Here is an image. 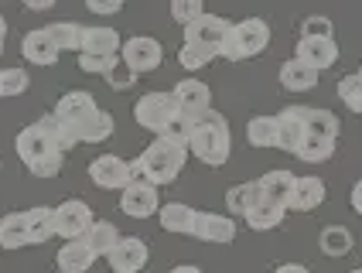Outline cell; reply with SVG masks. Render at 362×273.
<instances>
[{"instance_id":"obj_1","label":"cell","mask_w":362,"mask_h":273,"mask_svg":"<svg viewBox=\"0 0 362 273\" xmlns=\"http://www.w3.org/2000/svg\"><path fill=\"white\" fill-rule=\"evenodd\" d=\"M185 161H188V147L154 136V144L137 161H130V185H154V188L171 185L181 175Z\"/></svg>"},{"instance_id":"obj_2","label":"cell","mask_w":362,"mask_h":273,"mask_svg":"<svg viewBox=\"0 0 362 273\" xmlns=\"http://www.w3.org/2000/svg\"><path fill=\"white\" fill-rule=\"evenodd\" d=\"M14 147H18V157L28 164V171L35 178H55L65 164V154L55 147V140L41 130L38 123L24 127L18 136H14Z\"/></svg>"},{"instance_id":"obj_3","label":"cell","mask_w":362,"mask_h":273,"mask_svg":"<svg viewBox=\"0 0 362 273\" xmlns=\"http://www.w3.org/2000/svg\"><path fill=\"white\" fill-rule=\"evenodd\" d=\"M229 123L222 113L209 110L195 120V130H192V140H188V151L199 157L202 164L209 168H222L229 161Z\"/></svg>"},{"instance_id":"obj_4","label":"cell","mask_w":362,"mask_h":273,"mask_svg":"<svg viewBox=\"0 0 362 273\" xmlns=\"http://www.w3.org/2000/svg\"><path fill=\"white\" fill-rule=\"evenodd\" d=\"M267 45H270V24L263 18H246L226 31V38L219 45V55L229 62H246L253 55H260Z\"/></svg>"},{"instance_id":"obj_5","label":"cell","mask_w":362,"mask_h":273,"mask_svg":"<svg viewBox=\"0 0 362 273\" xmlns=\"http://www.w3.org/2000/svg\"><path fill=\"white\" fill-rule=\"evenodd\" d=\"M123 41L113 28H86L79 52V69L89 76H106V69L120 59Z\"/></svg>"},{"instance_id":"obj_6","label":"cell","mask_w":362,"mask_h":273,"mask_svg":"<svg viewBox=\"0 0 362 273\" xmlns=\"http://www.w3.org/2000/svg\"><path fill=\"white\" fill-rule=\"evenodd\" d=\"M175 113H178V106H175L171 93H147L134 106V120L141 123L144 130H151V134H161L164 123L175 117Z\"/></svg>"},{"instance_id":"obj_7","label":"cell","mask_w":362,"mask_h":273,"mask_svg":"<svg viewBox=\"0 0 362 273\" xmlns=\"http://www.w3.org/2000/svg\"><path fill=\"white\" fill-rule=\"evenodd\" d=\"M93 222H96L93 209L86 202H79V198H69V202H62L59 209H55V236H62L65 243L82 239V236L89 233Z\"/></svg>"},{"instance_id":"obj_8","label":"cell","mask_w":362,"mask_h":273,"mask_svg":"<svg viewBox=\"0 0 362 273\" xmlns=\"http://www.w3.org/2000/svg\"><path fill=\"white\" fill-rule=\"evenodd\" d=\"M120 59L137 72V76H144V72H154V69H161V59H164V48L161 41L147 38V35H137V38H127L120 48Z\"/></svg>"},{"instance_id":"obj_9","label":"cell","mask_w":362,"mask_h":273,"mask_svg":"<svg viewBox=\"0 0 362 273\" xmlns=\"http://www.w3.org/2000/svg\"><path fill=\"white\" fill-rule=\"evenodd\" d=\"M89 181L100 188L123 192L130 185V161H123L117 154H100L96 161H89Z\"/></svg>"},{"instance_id":"obj_10","label":"cell","mask_w":362,"mask_h":273,"mask_svg":"<svg viewBox=\"0 0 362 273\" xmlns=\"http://www.w3.org/2000/svg\"><path fill=\"white\" fill-rule=\"evenodd\" d=\"M171 96H175L178 113H185V117H192V120H199L202 113L212 110V89L205 82H199V79H181Z\"/></svg>"},{"instance_id":"obj_11","label":"cell","mask_w":362,"mask_h":273,"mask_svg":"<svg viewBox=\"0 0 362 273\" xmlns=\"http://www.w3.org/2000/svg\"><path fill=\"white\" fill-rule=\"evenodd\" d=\"M147 243L141 236H120V243L113 246V253L106 256L113 273H141L147 267Z\"/></svg>"},{"instance_id":"obj_12","label":"cell","mask_w":362,"mask_h":273,"mask_svg":"<svg viewBox=\"0 0 362 273\" xmlns=\"http://www.w3.org/2000/svg\"><path fill=\"white\" fill-rule=\"evenodd\" d=\"M229 28H233V21L219 18V14H202L199 21H192L185 28V45H202V48H216L219 52V45Z\"/></svg>"},{"instance_id":"obj_13","label":"cell","mask_w":362,"mask_h":273,"mask_svg":"<svg viewBox=\"0 0 362 273\" xmlns=\"http://www.w3.org/2000/svg\"><path fill=\"white\" fill-rule=\"evenodd\" d=\"M120 212L130 219H147L161 212V195L154 185H127L120 192Z\"/></svg>"},{"instance_id":"obj_14","label":"cell","mask_w":362,"mask_h":273,"mask_svg":"<svg viewBox=\"0 0 362 273\" xmlns=\"http://www.w3.org/2000/svg\"><path fill=\"white\" fill-rule=\"evenodd\" d=\"M294 59L311 65L315 72H325V69H332L339 62V45H335V38H301Z\"/></svg>"},{"instance_id":"obj_15","label":"cell","mask_w":362,"mask_h":273,"mask_svg":"<svg viewBox=\"0 0 362 273\" xmlns=\"http://www.w3.org/2000/svg\"><path fill=\"white\" fill-rule=\"evenodd\" d=\"M96 110H100V106H96V99L89 96V93L72 89V93H65V96L55 103V110H52V113H55L62 123H69V127H79V123H86Z\"/></svg>"},{"instance_id":"obj_16","label":"cell","mask_w":362,"mask_h":273,"mask_svg":"<svg viewBox=\"0 0 362 273\" xmlns=\"http://www.w3.org/2000/svg\"><path fill=\"white\" fill-rule=\"evenodd\" d=\"M192 236L202 239V243H233V239H236V222H233L229 215H219V212H199L195 215Z\"/></svg>"},{"instance_id":"obj_17","label":"cell","mask_w":362,"mask_h":273,"mask_svg":"<svg viewBox=\"0 0 362 273\" xmlns=\"http://www.w3.org/2000/svg\"><path fill=\"white\" fill-rule=\"evenodd\" d=\"M304 140V113L301 106H287L277 113V147L287 154H298Z\"/></svg>"},{"instance_id":"obj_18","label":"cell","mask_w":362,"mask_h":273,"mask_svg":"<svg viewBox=\"0 0 362 273\" xmlns=\"http://www.w3.org/2000/svg\"><path fill=\"white\" fill-rule=\"evenodd\" d=\"M21 55L31 62V65H55L59 62V48H55V41L48 38V31L45 28H38V31H28L24 35V41H21Z\"/></svg>"},{"instance_id":"obj_19","label":"cell","mask_w":362,"mask_h":273,"mask_svg":"<svg viewBox=\"0 0 362 273\" xmlns=\"http://www.w3.org/2000/svg\"><path fill=\"white\" fill-rule=\"evenodd\" d=\"M294 185H298V178L291 175V171H267V175L260 178L263 202H274V205H281V209H291Z\"/></svg>"},{"instance_id":"obj_20","label":"cell","mask_w":362,"mask_h":273,"mask_svg":"<svg viewBox=\"0 0 362 273\" xmlns=\"http://www.w3.org/2000/svg\"><path fill=\"white\" fill-rule=\"evenodd\" d=\"M195 209L192 205H181V202H168L161 205V212H158V222H161L164 233H175V236H192L195 229Z\"/></svg>"},{"instance_id":"obj_21","label":"cell","mask_w":362,"mask_h":273,"mask_svg":"<svg viewBox=\"0 0 362 273\" xmlns=\"http://www.w3.org/2000/svg\"><path fill=\"white\" fill-rule=\"evenodd\" d=\"M325 202V181L318 175H304L294 185V198H291V209L294 212H315Z\"/></svg>"},{"instance_id":"obj_22","label":"cell","mask_w":362,"mask_h":273,"mask_svg":"<svg viewBox=\"0 0 362 273\" xmlns=\"http://www.w3.org/2000/svg\"><path fill=\"white\" fill-rule=\"evenodd\" d=\"M260 202H263L260 181H243V185H233V188L226 192V209L233 215H243V219L253 212Z\"/></svg>"},{"instance_id":"obj_23","label":"cell","mask_w":362,"mask_h":273,"mask_svg":"<svg viewBox=\"0 0 362 273\" xmlns=\"http://www.w3.org/2000/svg\"><path fill=\"white\" fill-rule=\"evenodd\" d=\"M59 273H86L93 263H96V253L82 243V239H72L59 250Z\"/></svg>"},{"instance_id":"obj_24","label":"cell","mask_w":362,"mask_h":273,"mask_svg":"<svg viewBox=\"0 0 362 273\" xmlns=\"http://www.w3.org/2000/svg\"><path fill=\"white\" fill-rule=\"evenodd\" d=\"M281 86L287 93H308V89L318 86V72L311 65H304V62L291 59L281 65Z\"/></svg>"},{"instance_id":"obj_25","label":"cell","mask_w":362,"mask_h":273,"mask_svg":"<svg viewBox=\"0 0 362 273\" xmlns=\"http://www.w3.org/2000/svg\"><path fill=\"white\" fill-rule=\"evenodd\" d=\"M0 246L4 250H24V246H31L24 212H7L0 219Z\"/></svg>"},{"instance_id":"obj_26","label":"cell","mask_w":362,"mask_h":273,"mask_svg":"<svg viewBox=\"0 0 362 273\" xmlns=\"http://www.w3.org/2000/svg\"><path fill=\"white\" fill-rule=\"evenodd\" d=\"M45 31H48V38L55 41L59 52H82L86 24H79V21H55V24H48Z\"/></svg>"},{"instance_id":"obj_27","label":"cell","mask_w":362,"mask_h":273,"mask_svg":"<svg viewBox=\"0 0 362 273\" xmlns=\"http://www.w3.org/2000/svg\"><path fill=\"white\" fill-rule=\"evenodd\" d=\"M24 219H28L31 246L48 243V239L55 236V209H48V205H35V209H28V212H24Z\"/></svg>"},{"instance_id":"obj_28","label":"cell","mask_w":362,"mask_h":273,"mask_svg":"<svg viewBox=\"0 0 362 273\" xmlns=\"http://www.w3.org/2000/svg\"><path fill=\"white\" fill-rule=\"evenodd\" d=\"M113 127H117L113 117H110L106 110H96L86 123L76 127V134H79V144H103V140H110V136H113Z\"/></svg>"},{"instance_id":"obj_29","label":"cell","mask_w":362,"mask_h":273,"mask_svg":"<svg viewBox=\"0 0 362 273\" xmlns=\"http://www.w3.org/2000/svg\"><path fill=\"white\" fill-rule=\"evenodd\" d=\"M82 243H86L96 256H110L113 253V246L120 243V233H117V226H113V222H93V226H89V233L82 236Z\"/></svg>"},{"instance_id":"obj_30","label":"cell","mask_w":362,"mask_h":273,"mask_svg":"<svg viewBox=\"0 0 362 273\" xmlns=\"http://www.w3.org/2000/svg\"><path fill=\"white\" fill-rule=\"evenodd\" d=\"M318 246H322L325 256L339 260V256H349V253H352L356 239H352V233H349L345 226H328V229H322V236H318Z\"/></svg>"},{"instance_id":"obj_31","label":"cell","mask_w":362,"mask_h":273,"mask_svg":"<svg viewBox=\"0 0 362 273\" xmlns=\"http://www.w3.org/2000/svg\"><path fill=\"white\" fill-rule=\"evenodd\" d=\"M304 113V134H318V136H332L339 140V120L328 110H318V106H301Z\"/></svg>"},{"instance_id":"obj_32","label":"cell","mask_w":362,"mask_h":273,"mask_svg":"<svg viewBox=\"0 0 362 273\" xmlns=\"http://www.w3.org/2000/svg\"><path fill=\"white\" fill-rule=\"evenodd\" d=\"M38 127L45 130V134L55 140V147H59L62 154H69L72 147H79V134H76V127H69V123H62L55 113H48V117L38 120Z\"/></svg>"},{"instance_id":"obj_33","label":"cell","mask_w":362,"mask_h":273,"mask_svg":"<svg viewBox=\"0 0 362 273\" xmlns=\"http://www.w3.org/2000/svg\"><path fill=\"white\" fill-rule=\"evenodd\" d=\"M284 215H287V209L274 205V202H260L253 212L246 215V226H250L253 233H270V229H277L284 222Z\"/></svg>"},{"instance_id":"obj_34","label":"cell","mask_w":362,"mask_h":273,"mask_svg":"<svg viewBox=\"0 0 362 273\" xmlns=\"http://www.w3.org/2000/svg\"><path fill=\"white\" fill-rule=\"evenodd\" d=\"M335 144H339V140H332V136L304 134L301 147H298V157L308 161V164H322V161H328V157L335 154Z\"/></svg>"},{"instance_id":"obj_35","label":"cell","mask_w":362,"mask_h":273,"mask_svg":"<svg viewBox=\"0 0 362 273\" xmlns=\"http://www.w3.org/2000/svg\"><path fill=\"white\" fill-rule=\"evenodd\" d=\"M250 147H277V117H253L246 123Z\"/></svg>"},{"instance_id":"obj_36","label":"cell","mask_w":362,"mask_h":273,"mask_svg":"<svg viewBox=\"0 0 362 273\" xmlns=\"http://www.w3.org/2000/svg\"><path fill=\"white\" fill-rule=\"evenodd\" d=\"M216 55H219L216 48H202V45H181V48H178V65L185 69V72H199V69H205V65L216 59Z\"/></svg>"},{"instance_id":"obj_37","label":"cell","mask_w":362,"mask_h":273,"mask_svg":"<svg viewBox=\"0 0 362 273\" xmlns=\"http://www.w3.org/2000/svg\"><path fill=\"white\" fill-rule=\"evenodd\" d=\"M192 130H195V120L185 117V113H175V117L164 123V130H161L158 136L171 140V144H178V147H188V140H192Z\"/></svg>"},{"instance_id":"obj_38","label":"cell","mask_w":362,"mask_h":273,"mask_svg":"<svg viewBox=\"0 0 362 273\" xmlns=\"http://www.w3.org/2000/svg\"><path fill=\"white\" fill-rule=\"evenodd\" d=\"M31 86V76L24 69H0V96L11 99V96H24Z\"/></svg>"},{"instance_id":"obj_39","label":"cell","mask_w":362,"mask_h":273,"mask_svg":"<svg viewBox=\"0 0 362 273\" xmlns=\"http://www.w3.org/2000/svg\"><path fill=\"white\" fill-rule=\"evenodd\" d=\"M339 99H342L352 113H362V76L359 72L339 79Z\"/></svg>"},{"instance_id":"obj_40","label":"cell","mask_w":362,"mask_h":273,"mask_svg":"<svg viewBox=\"0 0 362 273\" xmlns=\"http://www.w3.org/2000/svg\"><path fill=\"white\" fill-rule=\"evenodd\" d=\"M103 79H106V82H110V89H117V93H127V89H134V86H137V72H134L123 59L113 62V65L106 69V76Z\"/></svg>"},{"instance_id":"obj_41","label":"cell","mask_w":362,"mask_h":273,"mask_svg":"<svg viewBox=\"0 0 362 273\" xmlns=\"http://www.w3.org/2000/svg\"><path fill=\"white\" fill-rule=\"evenodd\" d=\"M202 14H205V11H202L199 0H175V4H171V18L178 21L181 28H188V24L199 21Z\"/></svg>"},{"instance_id":"obj_42","label":"cell","mask_w":362,"mask_h":273,"mask_svg":"<svg viewBox=\"0 0 362 273\" xmlns=\"http://www.w3.org/2000/svg\"><path fill=\"white\" fill-rule=\"evenodd\" d=\"M301 38H332V21L328 18H308L301 28Z\"/></svg>"},{"instance_id":"obj_43","label":"cell","mask_w":362,"mask_h":273,"mask_svg":"<svg viewBox=\"0 0 362 273\" xmlns=\"http://www.w3.org/2000/svg\"><path fill=\"white\" fill-rule=\"evenodd\" d=\"M86 7H89L93 14H120V4H117V0H113V4H103V0H89Z\"/></svg>"},{"instance_id":"obj_44","label":"cell","mask_w":362,"mask_h":273,"mask_svg":"<svg viewBox=\"0 0 362 273\" xmlns=\"http://www.w3.org/2000/svg\"><path fill=\"white\" fill-rule=\"evenodd\" d=\"M349 202H352V209L362 215V181H356V188H352V195H349Z\"/></svg>"},{"instance_id":"obj_45","label":"cell","mask_w":362,"mask_h":273,"mask_svg":"<svg viewBox=\"0 0 362 273\" xmlns=\"http://www.w3.org/2000/svg\"><path fill=\"white\" fill-rule=\"evenodd\" d=\"M274 273H311L304 263H284V267H277Z\"/></svg>"},{"instance_id":"obj_46","label":"cell","mask_w":362,"mask_h":273,"mask_svg":"<svg viewBox=\"0 0 362 273\" xmlns=\"http://www.w3.org/2000/svg\"><path fill=\"white\" fill-rule=\"evenodd\" d=\"M28 11H52V0H31Z\"/></svg>"},{"instance_id":"obj_47","label":"cell","mask_w":362,"mask_h":273,"mask_svg":"<svg viewBox=\"0 0 362 273\" xmlns=\"http://www.w3.org/2000/svg\"><path fill=\"white\" fill-rule=\"evenodd\" d=\"M171 273H202V270H199V267H192V263H185V267H175Z\"/></svg>"},{"instance_id":"obj_48","label":"cell","mask_w":362,"mask_h":273,"mask_svg":"<svg viewBox=\"0 0 362 273\" xmlns=\"http://www.w3.org/2000/svg\"><path fill=\"white\" fill-rule=\"evenodd\" d=\"M4 35H7V21L0 18V41H4Z\"/></svg>"},{"instance_id":"obj_49","label":"cell","mask_w":362,"mask_h":273,"mask_svg":"<svg viewBox=\"0 0 362 273\" xmlns=\"http://www.w3.org/2000/svg\"><path fill=\"white\" fill-rule=\"evenodd\" d=\"M0 55H4V41H0Z\"/></svg>"},{"instance_id":"obj_50","label":"cell","mask_w":362,"mask_h":273,"mask_svg":"<svg viewBox=\"0 0 362 273\" xmlns=\"http://www.w3.org/2000/svg\"><path fill=\"white\" fill-rule=\"evenodd\" d=\"M352 273H362V267H359V270H352Z\"/></svg>"},{"instance_id":"obj_51","label":"cell","mask_w":362,"mask_h":273,"mask_svg":"<svg viewBox=\"0 0 362 273\" xmlns=\"http://www.w3.org/2000/svg\"><path fill=\"white\" fill-rule=\"evenodd\" d=\"M359 76H362V69H359Z\"/></svg>"}]
</instances>
